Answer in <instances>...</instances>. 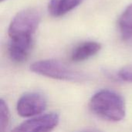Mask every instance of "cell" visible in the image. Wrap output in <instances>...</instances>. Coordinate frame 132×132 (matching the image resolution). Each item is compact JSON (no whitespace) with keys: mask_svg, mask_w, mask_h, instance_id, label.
<instances>
[{"mask_svg":"<svg viewBox=\"0 0 132 132\" xmlns=\"http://www.w3.org/2000/svg\"><path fill=\"white\" fill-rule=\"evenodd\" d=\"M89 106L96 115L109 121H121L126 114L125 99L119 94L110 90H102L94 94L90 98Z\"/></svg>","mask_w":132,"mask_h":132,"instance_id":"1","label":"cell"},{"mask_svg":"<svg viewBox=\"0 0 132 132\" xmlns=\"http://www.w3.org/2000/svg\"><path fill=\"white\" fill-rule=\"evenodd\" d=\"M33 73L46 77L70 82H84L89 77L56 60H43L33 63L30 66Z\"/></svg>","mask_w":132,"mask_h":132,"instance_id":"2","label":"cell"},{"mask_svg":"<svg viewBox=\"0 0 132 132\" xmlns=\"http://www.w3.org/2000/svg\"><path fill=\"white\" fill-rule=\"evenodd\" d=\"M40 21L41 12L36 8H28L19 12L9 24V38L33 39Z\"/></svg>","mask_w":132,"mask_h":132,"instance_id":"3","label":"cell"},{"mask_svg":"<svg viewBox=\"0 0 132 132\" xmlns=\"http://www.w3.org/2000/svg\"><path fill=\"white\" fill-rule=\"evenodd\" d=\"M46 97L36 92L27 93L18 101L16 110L19 115L22 118H30L42 114L46 108Z\"/></svg>","mask_w":132,"mask_h":132,"instance_id":"4","label":"cell"},{"mask_svg":"<svg viewBox=\"0 0 132 132\" xmlns=\"http://www.w3.org/2000/svg\"><path fill=\"white\" fill-rule=\"evenodd\" d=\"M60 122V117L56 113H50L27 120L12 132H51Z\"/></svg>","mask_w":132,"mask_h":132,"instance_id":"5","label":"cell"},{"mask_svg":"<svg viewBox=\"0 0 132 132\" xmlns=\"http://www.w3.org/2000/svg\"><path fill=\"white\" fill-rule=\"evenodd\" d=\"M33 39L9 38L8 51L12 60L22 63L26 60L32 46Z\"/></svg>","mask_w":132,"mask_h":132,"instance_id":"6","label":"cell"},{"mask_svg":"<svg viewBox=\"0 0 132 132\" xmlns=\"http://www.w3.org/2000/svg\"><path fill=\"white\" fill-rule=\"evenodd\" d=\"M101 49V45L95 41H87L75 47L71 53L73 62H81L96 55Z\"/></svg>","mask_w":132,"mask_h":132,"instance_id":"7","label":"cell"},{"mask_svg":"<svg viewBox=\"0 0 132 132\" xmlns=\"http://www.w3.org/2000/svg\"><path fill=\"white\" fill-rule=\"evenodd\" d=\"M84 0H50L48 4V11L54 17L62 16L74 9Z\"/></svg>","mask_w":132,"mask_h":132,"instance_id":"8","label":"cell"},{"mask_svg":"<svg viewBox=\"0 0 132 132\" xmlns=\"http://www.w3.org/2000/svg\"><path fill=\"white\" fill-rule=\"evenodd\" d=\"M119 29L125 39L132 38V4L129 5L121 15L118 20Z\"/></svg>","mask_w":132,"mask_h":132,"instance_id":"9","label":"cell"},{"mask_svg":"<svg viewBox=\"0 0 132 132\" xmlns=\"http://www.w3.org/2000/svg\"><path fill=\"white\" fill-rule=\"evenodd\" d=\"M10 121V113L6 103L1 99L0 101V131H6Z\"/></svg>","mask_w":132,"mask_h":132,"instance_id":"10","label":"cell"},{"mask_svg":"<svg viewBox=\"0 0 132 132\" xmlns=\"http://www.w3.org/2000/svg\"><path fill=\"white\" fill-rule=\"evenodd\" d=\"M118 78L126 82H132V66L121 68L118 73Z\"/></svg>","mask_w":132,"mask_h":132,"instance_id":"11","label":"cell"},{"mask_svg":"<svg viewBox=\"0 0 132 132\" xmlns=\"http://www.w3.org/2000/svg\"><path fill=\"white\" fill-rule=\"evenodd\" d=\"M78 132H103L101 131V130H98V129H86V130H83V131H80Z\"/></svg>","mask_w":132,"mask_h":132,"instance_id":"12","label":"cell"},{"mask_svg":"<svg viewBox=\"0 0 132 132\" xmlns=\"http://www.w3.org/2000/svg\"><path fill=\"white\" fill-rule=\"evenodd\" d=\"M1 2H3V1H5V0H0Z\"/></svg>","mask_w":132,"mask_h":132,"instance_id":"13","label":"cell"}]
</instances>
